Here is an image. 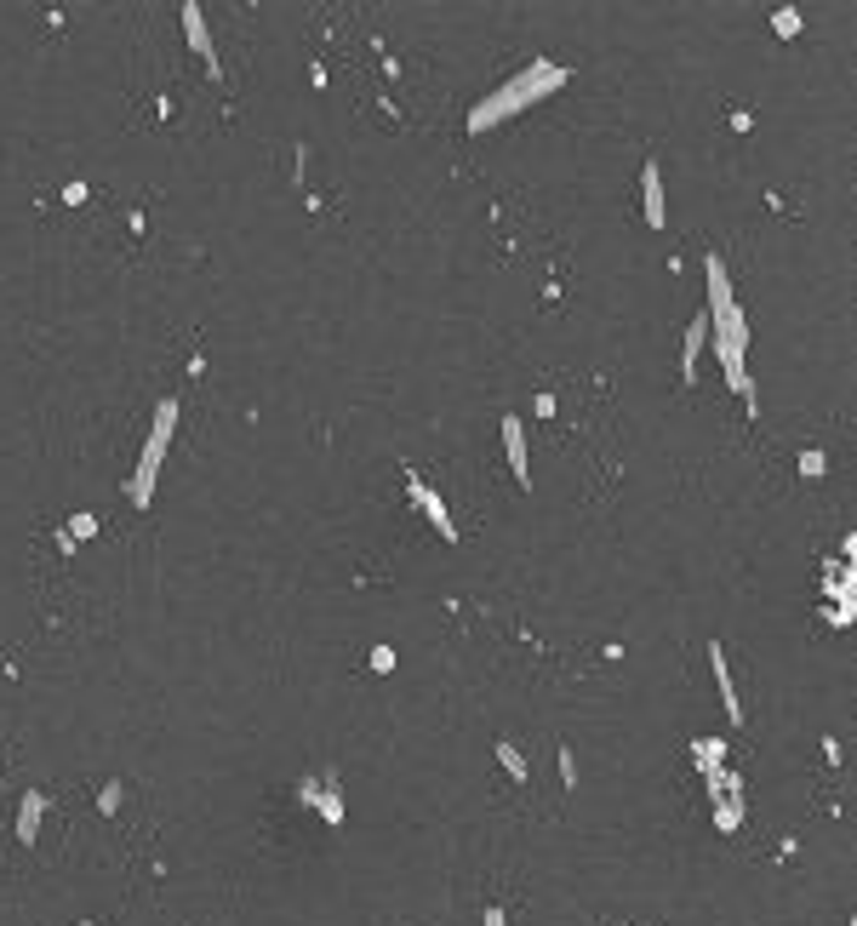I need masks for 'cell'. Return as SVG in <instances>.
I'll list each match as a JSON object with an SVG mask.
<instances>
[{"label": "cell", "instance_id": "cell-6", "mask_svg": "<svg viewBox=\"0 0 857 926\" xmlns=\"http://www.w3.org/2000/svg\"><path fill=\"white\" fill-rule=\"evenodd\" d=\"M412 498H418V504L429 509V521H435V532H446V538H452V521H446V504H440L435 492H429L423 481H412Z\"/></svg>", "mask_w": 857, "mask_h": 926}, {"label": "cell", "instance_id": "cell-7", "mask_svg": "<svg viewBox=\"0 0 857 926\" xmlns=\"http://www.w3.org/2000/svg\"><path fill=\"white\" fill-rule=\"evenodd\" d=\"M183 18H189V41H195L200 52H206V23H200V12H195V6H189V12H183Z\"/></svg>", "mask_w": 857, "mask_h": 926}, {"label": "cell", "instance_id": "cell-2", "mask_svg": "<svg viewBox=\"0 0 857 926\" xmlns=\"http://www.w3.org/2000/svg\"><path fill=\"white\" fill-rule=\"evenodd\" d=\"M709 669H715V686H720V704H726V715H732V721H743L738 686H732V664H726V652H720V641L709 646Z\"/></svg>", "mask_w": 857, "mask_h": 926}, {"label": "cell", "instance_id": "cell-3", "mask_svg": "<svg viewBox=\"0 0 857 926\" xmlns=\"http://www.w3.org/2000/svg\"><path fill=\"white\" fill-rule=\"evenodd\" d=\"M503 452H509V469H515V481L532 486V475H526V423H520V418H503Z\"/></svg>", "mask_w": 857, "mask_h": 926}, {"label": "cell", "instance_id": "cell-5", "mask_svg": "<svg viewBox=\"0 0 857 926\" xmlns=\"http://www.w3.org/2000/svg\"><path fill=\"white\" fill-rule=\"evenodd\" d=\"M703 338H709V321H692L686 326V349H680V372H686V378H692V372H698V355H703Z\"/></svg>", "mask_w": 857, "mask_h": 926}, {"label": "cell", "instance_id": "cell-9", "mask_svg": "<svg viewBox=\"0 0 857 926\" xmlns=\"http://www.w3.org/2000/svg\"><path fill=\"white\" fill-rule=\"evenodd\" d=\"M486 926H503V909H486Z\"/></svg>", "mask_w": 857, "mask_h": 926}, {"label": "cell", "instance_id": "cell-1", "mask_svg": "<svg viewBox=\"0 0 857 926\" xmlns=\"http://www.w3.org/2000/svg\"><path fill=\"white\" fill-rule=\"evenodd\" d=\"M560 81H566L560 69H526V75H520L515 86H503L498 98H486V103H480L475 115H469V126H475V132H480V126L503 121V115H515V103H526V98H532V92H549V86H560Z\"/></svg>", "mask_w": 857, "mask_h": 926}, {"label": "cell", "instance_id": "cell-4", "mask_svg": "<svg viewBox=\"0 0 857 926\" xmlns=\"http://www.w3.org/2000/svg\"><path fill=\"white\" fill-rule=\"evenodd\" d=\"M640 201H646V223L652 229H663V178H658V161H646V172H640Z\"/></svg>", "mask_w": 857, "mask_h": 926}, {"label": "cell", "instance_id": "cell-8", "mask_svg": "<svg viewBox=\"0 0 857 926\" xmlns=\"http://www.w3.org/2000/svg\"><path fill=\"white\" fill-rule=\"evenodd\" d=\"M498 761L509 766V778H526V761H520V755H515V749H509V744L498 749Z\"/></svg>", "mask_w": 857, "mask_h": 926}]
</instances>
